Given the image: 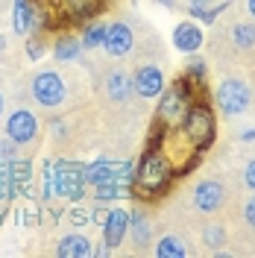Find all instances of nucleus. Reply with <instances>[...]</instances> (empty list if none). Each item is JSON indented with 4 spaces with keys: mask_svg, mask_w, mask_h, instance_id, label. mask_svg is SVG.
<instances>
[{
    "mask_svg": "<svg viewBox=\"0 0 255 258\" xmlns=\"http://www.w3.org/2000/svg\"><path fill=\"white\" fill-rule=\"evenodd\" d=\"M176 176L173 161L167 159V153H161L159 147H147L138 164H135V185L132 194L138 200H156L170 188V182Z\"/></svg>",
    "mask_w": 255,
    "mask_h": 258,
    "instance_id": "nucleus-1",
    "label": "nucleus"
},
{
    "mask_svg": "<svg viewBox=\"0 0 255 258\" xmlns=\"http://www.w3.org/2000/svg\"><path fill=\"white\" fill-rule=\"evenodd\" d=\"M179 129H182V135L191 141L194 150L203 153V150H208V147L214 144V135H217V114H214V109H211L208 103L194 100L191 106H188V112H185V117H182Z\"/></svg>",
    "mask_w": 255,
    "mask_h": 258,
    "instance_id": "nucleus-2",
    "label": "nucleus"
},
{
    "mask_svg": "<svg viewBox=\"0 0 255 258\" xmlns=\"http://www.w3.org/2000/svg\"><path fill=\"white\" fill-rule=\"evenodd\" d=\"M156 100H159V112H156L159 120H156V123H161L167 132H173V129H179L182 117L188 112V106L194 103V85L188 82V77H179V80H176L170 88H164Z\"/></svg>",
    "mask_w": 255,
    "mask_h": 258,
    "instance_id": "nucleus-3",
    "label": "nucleus"
},
{
    "mask_svg": "<svg viewBox=\"0 0 255 258\" xmlns=\"http://www.w3.org/2000/svg\"><path fill=\"white\" fill-rule=\"evenodd\" d=\"M53 176H56V197H62L68 203H80L85 197V164L71 159H59L53 161Z\"/></svg>",
    "mask_w": 255,
    "mask_h": 258,
    "instance_id": "nucleus-4",
    "label": "nucleus"
},
{
    "mask_svg": "<svg viewBox=\"0 0 255 258\" xmlns=\"http://www.w3.org/2000/svg\"><path fill=\"white\" fill-rule=\"evenodd\" d=\"M32 100L41 106V109H59L65 100H68V85H65L62 74L53 71V68H44L32 77Z\"/></svg>",
    "mask_w": 255,
    "mask_h": 258,
    "instance_id": "nucleus-5",
    "label": "nucleus"
},
{
    "mask_svg": "<svg viewBox=\"0 0 255 258\" xmlns=\"http://www.w3.org/2000/svg\"><path fill=\"white\" fill-rule=\"evenodd\" d=\"M214 103H217V109H220L226 117H238V114H243L252 106V91H249V85L243 80L226 77V80L217 85V91H214Z\"/></svg>",
    "mask_w": 255,
    "mask_h": 258,
    "instance_id": "nucleus-6",
    "label": "nucleus"
},
{
    "mask_svg": "<svg viewBox=\"0 0 255 258\" xmlns=\"http://www.w3.org/2000/svg\"><path fill=\"white\" fill-rule=\"evenodd\" d=\"M6 135H9L18 147L32 144V141L41 135V120H38L35 112H30V109H15V112L6 117Z\"/></svg>",
    "mask_w": 255,
    "mask_h": 258,
    "instance_id": "nucleus-7",
    "label": "nucleus"
},
{
    "mask_svg": "<svg viewBox=\"0 0 255 258\" xmlns=\"http://www.w3.org/2000/svg\"><path fill=\"white\" fill-rule=\"evenodd\" d=\"M191 206L200 214H217L226 206V185L220 179H203L191 194Z\"/></svg>",
    "mask_w": 255,
    "mask_h": 258,
    "instance_id": "nucleus-8",
    "label": "nucleus"
},
{
    "mask_svg": "<svg viewBox=\"0 0 255 258\" xmlns=\"http://www.w3.org/2000/svg\"><path fill=\"white\" fill-rule=\"evenodd\" d=\"M135 47V32L126 21H112L106 24V38H103V50L109 59H123Z\"/></svg>",
    "mask_w": 255,
    "mask_h": 258,
    "instance_id": "nucleus-9",
    "label": "nucleus"
},
{
    "mask_svg": "<svg viewBox=\"0 0 255 258\" xmlns=\"http://www.w3.org/2000/svg\"><path fill=\"white\" fill-rule=\"evenodd\" d=\"M226 41L229 47L238 50L240 56H255V21L252 18H238L226 24Z\"/></svg>",
    "mask_w": 255,
    "mask_h": 258,
    "instance_id": "nucleus-10",
    "label": "nucleus"
},
{
    "mask_svg": "<svg viewBox=\"0 0 255 258\" xmlns=\"http://www.w3.org/2000/svg\"><path fill=\"white\" fill-rule=\"evenodd\" d=\"M132 85H135V94L141 100H156L164 91V71L159 64H141L132 77Z\"/></svg>",
    "mask_w": 255,
    "mask_h": 258,
    "instance_id": "nucleus-11",
    "label": "nucleus"
},
{
    "mask_svg": "<svg viewBox=\"0 0 255 258\" xmlns=\"http://www.w3.org/2000/svg\"><path fill=\"white\" fill-rule=\"evenodd\" d=\"M129 235V209L123 206H112L106 214V223H103V243H109L112 249H117L120 243L126 241Z\"/></svg>",
    "mask_w": 255,
    "mask_h": 258,
    "instance_id": "nucleus-12",
    "label": "nucleus"
},
{
    "mask_svg": "<svg viewBox=\"0 0 255 258\" xmlns=\"http://www.w3.org/2000/svg\"><path fill=\"white\" fill-rule=\"evenodd\" d=\"M203 41H206V35H203V27L197 21H182V24L173 27V47L179 53L191 56V53L203 47Z\"/></svg>",
    "mask_w": 255,
    "mask_h": 258,
    "instance_id": "nucleus-13",
    "label": "nucleus"
},
{
    "mask_svg": "<svg viewBox=\"0 0 255 258\" xmlns=\"http://www.w3.org/2000/svg\"><path fill=\"white\" fill-rule=\"evenodd\" d=\"M126 238H132V243L138 249H144L150 243V238H153V220H150L147 209L141 206V200H138L135 209H129V235Z\"/></svg>",
    "mask_w": 255,
    "mask_h": 258,
    "instance_id": "nucleus-14",
    "label": "nucleus"
},
{
    "mask_svg": "<svg viewBox=\"0 0 255 258\" xmlns=\"http://www.w3.org/2000/svg\"><path fill=\"white\" fill-rule=\"evenodd\" d=\"M59 12L71 24H88L100 12V0H62L59 3Z\"/></svg>",
    "mask_w": 255,
    "mask_h": 258,
    "instance_id": "nucleus-15",
    "label": "nucleus"
},
{
    "mask_svg": "<svg viewBox=\"0 0 255 258\" xmlns=\"http://www.w3.org/2000/svg\"><path fill=\"white\" fill-rule=\"evenodd\" d=\"M56 255L59 258H88V255H94V246H91V241H88L85 235L68 232V235L59 238V243H56Z\"/></svg>",
    "mask_w": 255,
    "mask_h": 258,
    "instance_id": "nucleus-16",
    "label": "nucleus"
},
{
    "mask_svg": "<svg viewBox=\"0 0 255 258\" xmlns=\"http://www.w3.org/2000/svg\"><path fill=\"white\" fill-rule=\"evenodd\" d=\"M82 41L80 35H74V32H59V38L53 41V56H56V62H80L82 59Z\"/></svg>",
    "mask_w": 255,
    "mask_h": 258,
    "instance_id": "nucleus-17",
    "label": "nucleus"
},
{
    "mask_svg": "<svg viewBox=\"0 0 255 258\" xmlns=\"http://www.w3.org/2000/svg\"><path fill=\"white\" fill-rule=\"evenodd\" d=\"M117 161H109V159H94L85 164V182L94 188V185H106V182H114L117 179Z\"/></svg>",
    "mask_w": 255,
    "mask_h": 258,
    "instance_id": "nucleus-18",
    "label": "nucleus"
},
{
    "mask_svg": "<svg viewBox=\"0 0 255 258\" xmlns=\"http://www.w3.org/2000/svg\"><path fill=\"white\" fill-rule=\"evenodd\" d=\"M132 91H135V85H132V77L126 71H109V77H106V97H112L117 103H126L132 97Z\"/></svg>",
    "mask_w": 255,
    "mask_h": 258,
    "instance_id": "nucleus-19",
    "label": "nucleus"
},
{
    "mask_svg": "<svg viewBox=\"0 0 255 258\" xmlns=\"http://www.w3.org/2000/svg\"><path fill=\"white\" fill-rule=\"evenodd\" d=\"M9 176H12V188L18 194H30L32 188V161L30 159H9Z\"/></svg>",
    "mask_w": 255,
    "mask_h": 258,
    "instance_id": "nucleus-20",
    "label": "nucleus"
},
{
    "mask_svg": "<svg viewBox=\"0 0 255 258\" xmlns=\"http://www.w3.org/2000/svg\"><path fill=\"white\" fill-rule=\"evenodd\" d=\"M153 252L159 258H185L191 249H188V243L182 241L179 235H161L156 246H153Z\"/></svg>",
    "mask_w": 255,
    "mask_h": 258,
    "instance_id": "nucleus-21",
    "label": "nucleus"
},
{
    "mask_svg": "<svg viewBox=\"0 0 255 258\" xmlns=\"http://www.w3.org/2000/svg\"><path fill=\"white\" fill-rule=\"evenodd\" d=\"M103 38H106V24H103V21H88V24L82 27L80 41H82V47L85 50L103 47Z\"/></svg>",
    "mask_w": 255,
    "mask_h": 258,
    "instance_id": "nucleus-22",
    "label": "nucleus"
},
{
    "mask_svg": "<svg viewBox=\"0 0 255 258\" xmlns=\"http://www.w3.org/2000/svg\"><path fill=\"white\" fill-rule=\"evenodd\" d=\"M185 77H188L191 85H206V80H208L206 59H200L197 53H191V59H188V64H185Z\"/></svg>",
    "mask_w": 255,
    "mask_h": 258,
    "instance_id": "nucleus-23",
    "label": "nucleus"
},
{
    "mask_svg": "<svg viewBox=\"0 0 255 258\" xmlns=\"http://www.w3.org/2000/svg\"><path fill=\"white\" fill-rule=\"evenodd\" d=\"M226 238H229V235H226L223 223H208L206 229H203V243H206L211 252H217V249L226 243Z\"/></svg>",
    "mask_w": 255,
    "mask_h": 258,
    "instance_id": "nucleus-24",
    "label": "nucleus"
},
{
    "mask_svg": "<svg viewBox=\"0 0 255 258\" xmlns=\"http://www.w3.org/2000/svg\"><path fill=\"white\" fill-rule=\"evenodd\" d=\"M15 200L12 176H9V159H0V206H9Z\"/></svg>",
    "mask_w": 255,
    "mask_h": 258,
    "instance_id": "nucleus-25",
    "label": "nucleus"
},
{
    "mask_svg": "<svg viewBox=\"0 0 255 258\" xmlns=\"http://www.w3.org/2000/svg\"><path fill=\"white\" fill-rule=\"evenodd\" d=\"M120 197H126V191L114 182H106V185H94V203H117Z\"/></svg>",
    "mask_w": 255,
    "mask_h": 258,
    "instance_id": "nucleus-26",
    "label": "nucleus"
},
{
    "mask_svg": "<svg viewBox=\"0 0 255 258\" xmlns=\"http://www.w3.org/2000/svg\"><path fill=\"white\" fill-rule=\"evenodd\" d=\"M41 200L53 203L56 200V176H53V161H44V170H41Z\"/></svg>",
    "mask_w": 255,
    "mask_h": 258,
    "instance_id": "nucleus-27",
    "label": "nucleus"
},
{
    "mask_svg": "<svg viewBox=\"0 0 255 258\" xmlns=\"http://www.w3.org/2000/svg\"><path fill=\"white\" fill-rule=\"evenodd\" d=\"M65 214H68V223H71V226H88V223H91V209L74 206V209H68Z\"/></svg>",
    "mask_w": 255,
    "mask_h": 258,
    "instance_id": "nucleus-28",
    "label": "nucleus"
},
{
    "mask_svg": "<svg viewBox=\"0 0 255 258\" xmlns=\"http://www.w3.org/2000/svg\"><path fill=\"white\" fill-rule=\"evenodd\" d=\"M27 56H30L32 62L44 56V38H41V35H35V32L27 35Z\"/></svg>",
    "mask_w": 255,
    "mask_h": 258,
    "instance_id": "nucleus-29",
    "label": "nucleus"
},
{
    "mask_svg": "<svg viewBox=\"0 0 255 258\" xmlns=\"http://www.w3.org/2000/svg\"><path fill=\"white\" fill-rule=\"evenodd\" d=\"M18 156V144L6 135V138H0V159H15Z\"/></svg>",
    "mask_w": 255,
    "mask_h": 258,
    "instance_id": "nucleus-30",
    "label": "nucleus"
},
{
    "mask_svg": "<svg viewBox=\"0 0 255 258\" xmlns=\"http://www.w3.org/2000/svg\"><path fill=\"white\" fill-rule=\"evenodd\" d=\"M18 223H21V226H35V223H38L35 209H32V206H24V209L18 211Z\"/></svg>",
    "mask_w": 255,
    "mask_h": 258,
    "instance_id": "nucleus-31",
    "label": "nucleus"
},
{
    "mask_svg": "<svg viewBox=\"0 0 255 258\" xmlns=\"http://www.w3.org/2000/svg\"><path fill=\"white\" fill-rule=\"evenodd\" d=\"M188 3V15L191 18H197L200 12H206V9H211V3L214 0H185Z\"/></svg>",
    "mask_w": 255,
    "mask_h": 258,
    "instance_id": "nucleus-32",
    "label": "nucleus"
},
{
    "mask_svg": "<svg viewBox=\"0 0 255 258\" xmlns=\"http://www.w3.org/2000/svg\"><path fill=\"white\" fill-rule=\"evenodd\" d=\"M243 185H246V191L255 194V159H249L243 167Z\"/></svg>",
    "mask_w": 255,
    "mask_h": 258,
    "instance_id": "nucleus-33",
    "label": "nucleus"
},
{
    "mask_svg": "<svg viewBox=\"0 0 255 258\" xmlns=\"http://www.w3.org/2000/svg\"><path fill=\"white\" fill-rule=\"evenodd\" d=\"M243 220H246V226L255 232V197L243 203Z\"/></svg>",
    "mask_w": 255,
    "mask_h": 258,
    "instance_id": "nucleus-34",
    "label": "nucleus"
},
{
    "mask_svg": "<svg viewBox=\"0 0 255 258\" xmlns=\"http://www.w3.org/2000/svg\"><path fill=\"white\" fill-rule=\"evenodd\" d=\"M106 214H109V209H103V206H94V209H91V223L103 226V223H106Z\"/></svg>",
    "mask_w": 255,
    "mask_h": 258,
    "instance_id": "nucleus-35",
    "label": "nucleus"
},
{
    "mask_svg": "<svg viewBox=\"0 0 255 258\" xmlns=\"http://www.w3.org/2000/svg\"><path fill=\"white\" fill-rule=\"evenodd\" d=\"M246 15L255 21V0H246Z\"/></svg>",
    "mask_w": 255,
    "mask_h": 258,
    "instance_id": "nucleus-36",
    "label": "nucleus"
},
{
    "mask_svg": "<svg viewBox=\"0 0 255 258\" xmlns=\"http://www.w3.org/2000/svg\"><path fill=\"white\" fill-rule=\"evenodd\" d=\"M240 138H243V141H255V129H249V132H243Z\"/></svg>",
    "mask_w": 255,
    "mask_h": 258,
    "instance_id": "nucleus-37",
    "label": "nucleus"
},
{
    "mask_svg": "<svg viewBox=\"0 0 255 258\" xmlns=\"http://www.w3.org/2000/svg\"><path fill=\"white\" fill-rule=\"evenodd\" d=\"M3 112H6V97H3V91H0V117H3Z\"/></svg>",
    "mask_w": 255,
    "mask_h": 258,
    "instance_id": "nucleus-38",
    "label": "nucleus"
},
{
    "mask_svg": "<svg viewBox=\"0 0 255 258\" xmlns=\"http://www.w3.org/2000/svg\"><path fill=\"white\" fill-rule=\"evenodd\" d=\"M156 3H161V6H167V9H173V6H176L173 0H156Z\"/></svg>",
    "mask_w": 255,
    "mask_h": 258,
    "instance_id": "nucleus-39",
    "label": "nucleus"
},
{
    "mask_svg": "<svg viewBox=\"0 0 255 258\" xmlns=\"http://www.w3.org/2000/svg\"><path fill=\"white\" fill-rule=\"evenodd\" d=\"M3 47H6V38H3V35H0V53H3Z\"/></svg>",
    "mask_w": 255,
    "mask_h": 258,
    "instance_id": "nucleus-40",
    "label": "nucleus"
}]
</instances>
